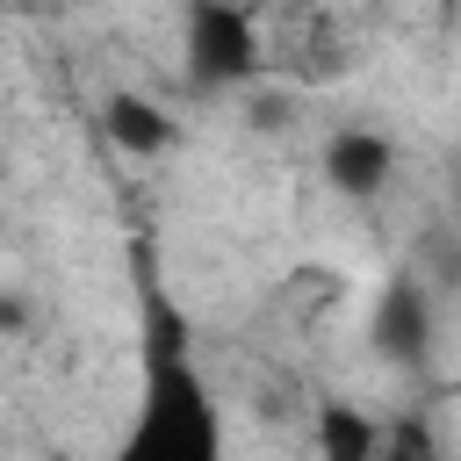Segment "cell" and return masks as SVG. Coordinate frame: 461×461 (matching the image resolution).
I'll return each mask as SVG.
<instances>
[{"mask_svg":"<svg viewBox=\"0 0 461 461\" xmlns=\"http://www.w3.org/2000/svg\"><path fill=\"white\" fill-rule=\"evenodd\" d=\"M115 461H223L216 396L194 375V360L180 353V324L166 331V310L151 317V367H144V396H137V418H130Z\"/></svg>","mask_w":461,"mask_h":461,"instance_id":"1","label":"cell"},{"mask_svg":"<svg viewBox=\"0 0 461 461\" xmlns=\"http://www.w3.org/2000/svg\"><path fill=\"white\" fill-rule=\"evenodd\" d=\"M180 58H187V79L202 94L216 86H238L259 72V29L238 0H187V29H180Z\"/></svg>","mask_w":461,"mask_h":461,"instance_id":"2","label":"cell"},{"mask_svg":"<svg viewBox=\"0 0 461 461\" xmlns=\"http://www.w3.org/2000/svg\"><path fill=\"white\" fill-rule=\"evenodd\" d=\"M396 180V144L367 122H346L324 137V187L346 194V202H375L382 187Z\"/></svg>","mask_w":461,"mask_h":461,"instance_id":"3","label":"cell"},{"mask_svg":"<svg viewBox=\"0 0 461 461\" xmlns=\"http://www.w3.org/2000/svg\"><path fill=\"white\" fill-rule=\"evenodd\" d=\"M375 346H382V360H403V367H418L432 353V295L411 274H396L382 288V303H375Z\"/></svg>","mask_w":461,"mask_h":461,"instance_id":"4","label":"cell"},{"mask_svg":"<svg viewBox=\"0 0 461 461\" xmlns=\"http://www.w3.org/2000/svg\"><path fill=\"white\" fill-rule=\"evenodd\" d=\"M101 130H108V144L115 151H130V158H158V151H173V115L151 101V94H137V86H115L108 101H101Z\"/></svg>","mask_w":461,"mask_h":461,"instance_id":"5","label":"cell"},{"mask_svg":"<svg viewBox=\"0 0 461 461\" xmlns=\"http://www.w3.org/2000/svg\"><path fill=\"white\" fill-rule=\"evenodd\" d=\"M317 454L324 461H382V425L360 403H317Z\"/></svg>","mask_w":461,"mask_h":461,"instance_id":"6","label":"cell"},{"mask_svg":"<svg viewBox=\"0 0 461 461\" xmlns=\"http://www.w3.org/2000/svg\"><path fill=\"white\" fill-rule=\"evenodd\" d=\"M382 461H447V454H439V439H432L425 418H403V425L382 432Z\"/></svg>","mask_w":461,"mask_h":461,"instance_id":"7","label":"cell"}]
</instances>
